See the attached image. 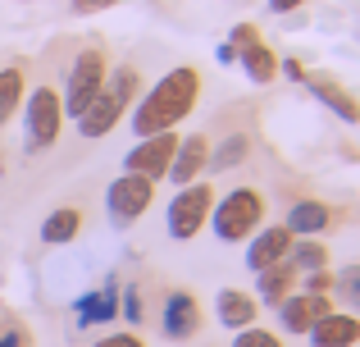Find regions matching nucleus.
I'll return each mask as SVG.
<instances>
[{
  "instance_id": "obj_19",
  "label": "nucleus",
  "mask_w": 360,
  "mask_h": 347,
  "mask_svg": "<svg viewBox=\"0 0 360 347\" xmlns=\"http://www.w3.org/2000/svg\"><path fill=\"white\" fill-rule=\"evenodd\" d=\"M297 270H292V260H278V265H269V270H260L255 275V302L260 306H278L288 293H297Z\"/></svg>"
},
{
  "instance_id": "obj_28",
  "label": "nucleus",
  "mask_w": 360,
  "mask_h": 347,
  "mask_svg": "<svg viewBox=\"0 0 360 347\" xmlns=\"http://www.w3.org/2000/svg\"><path fill=\"white\" fill-rule=\"evenodd\" d=\"M91 347H146V339H141L137 329H115V334H105V339H96Z\"/></svg>"
},
{
  "instance_id": "obj_17",
  "label": "nucleus",
  "mask_w": 360,
  "mask_h": 347,
  "mask_svg": "<svg viewBox=\"0 0 360 347\" xmlns=\"http://www.w3.org/2000/svg\"><path fill=\"white\" fill-rule=\"evenodd\" d=\"M328 224H333L328 201H319V196H301V201L288 206V220H283V229H288L292 238H324Z\"/></svg>"
},
{
  "instance_id": "obj_26",
  "label": "nucleus",
  "mask_w": 360,
  "mask_h": 347,
  "mask_svg": "<svg viewBox=\"0 0 360 347\" xmlns=\"http://www.w3.org/2000/svg\"><path fill=\"white\" fill-rule=\"evenodd\" d=\"M119 315L132 324V329H141V320H146V302H141V288H119Z\"/></svg>"
},
{
  "instance_id": "obj_14",
  "label": "nucleus",
  "mask_w": 360,
  "mask_h": 347,
  "mask_svg": "<svg viewBox=\"0 0 360 347\" xmlns=\"http://www.w3.org/2000/svg\"><path fill=\"white\" fill-rule=\"evenodd\" d=\"M73 320H78V329H101V324L119 320V279L110 275L101 288L82 293L78 302H73Z\"/></svg>"
},
{
  "instance_id": "obj_29",
  "label": "nucleus",
  "mask_w": 360,
  "mask_h": 347,
  "mask_svg": "<svg viewBox=\"0 0 360 347\" xmlns=\"http://www.w3.org/2000/svg\"><path fill=\"white\" fill-rule=\"evenodd\" d=\"M0 347H32V334L18 329V324H5L0 329Z\"/></svg>"
},
{
  "instance_id": "obj_13",
  "label": "nucleus",
  "mask_w": 360,
  "mask_h": 347,
  "mask_svg": "<svg viewBox=\"0 0 360 347\" xmlns=\"http://www.w3.org/2000/svg\"><path fill=\"white\" fill-rule=\"evenodd\" d=\"M288 251H292V233L283 229V224H260V229L246 238V270L260 275V270L288 260Z\"/></svg>"
},
{
  "instance_id": "obj_27",
  "label": "nucleus",
  "mask_w": 360,
  "mask_h": 347,
  "mask_svg": "<svg viewBox=\"0 0 360 347\" xmlns=\"http://www.w3.org/2000/svg\"><path fill=\"white\" fill-rule=\"evenodd\" d=\"M333 288V270H310L297 279V293H328Z\"/></svg>"
},
{
  "instance_id": "obj_8",
  "label": "nucleus",
  "mask_w": 360,
  "mask_h": 347,
  "mask_svg": "<svg viewBox=\"0 0 360 347\" xmlns=\"http://www.w3.org/2000/svg\"><path fill=\"white\" fill-rule=\"evenodd\" d=\"M229 42H233V51H238V69L255 82V87H269V82L278 78V51L260 37L255 23H233Z\"/></svg>"
},
{
  "instance_id": "obj_12",
  "label": "nucleus",
  "mask_w": 360,
  "mask_h": 347,
  "mask_svg": "<svg viewBox=\"0 0 360 347\" xmlns=\"http://www.w3.org/2000/svg\"><path fill=\"white\" fill-rule=\"evenodd\" d=\"M301 87H306L333 119H342V124H360V96H356V92H347L333 73H306Z\"/></svg>"
},
{
  "instance_id": "obj_24",
  "label": "nucleus",
  "mask_w": 360,
  "mask_h": 347,
  "mask_svg": "<svg viewBox=\"0 0 360 347\" xmlns=\"http://www.w3.org/2000/svg\"><path fill=\"white\" fill-rule=\"evenodd\" d=\"M328 297H333L338 306H347L352 315H360V265L352 260V265L333 270V288H328Z\"/></svg>"
},
{
  "instance_id": "obj_6",
  "label": "nucleus",
  "mask_w": 360,
  "mask_h": 347,
  "mask_svg": "<svg viewBox=\"0 0 360 347\" xmlns=\"http://www.w3.org/2000/svg\"><path fill=\"white\" fill-rule=\"evenodd\" d=\"M105 73H110V60H105V51H101V46H87V51L73 55L69 73H64V96H60L64 119H78L82 110H87L91 101L101 96V87H105Z\"/></svg>"
},
{
  "instance_id": "obj_11",
  "label": "nucleus",
  "mask_w": 360,
  "mask_h": 347,
  "mask_svg": "<svg viewBox=\"0 0 360 347\" xmlns=\"http://www.w3.org/2000/svg\"><path fill=\"white\" fill-rule=\"evenodd\" d=\"M333 311V297L328 293H288L278 306H274V315H278V329L292 334V339H306L310 324L319 320V315Z\"/></svg>"
},
{
  "instance_id": "obj_18",
  "label": "nucleus",
  "mask_w": 360,
  "mask_h": 347,
  "mask_svg": "<svg viewBox=\"0 0 360 347\" xmlns=\"http://www.w3.org/2000/svg\"><path fill=\"white\" fill-rule=\"evenodd\" d=\"M214 320L238 334V329L260 320V302H255L251 293H242V288H219V293H214Z\"/></svg>"
},
{
  "instance_id": "obj_10",
  "label": "nucleus",
  "mask_w": 360,
  "mask_h": 347,
  "mask_svg": "<svg viewBox=\"0 0 360 347\" xmlns=\"http://www.w3.org/2000/svg\"><path fill=\"white\" fill-rule=\"evenodd\" d=\"M160 334L169 343H192L201 334V302H196L187 288H174L165 293V306H160Z\"/></svg>"
},
{
  "instance_id": "obj_16",
  "label": "nucleus",
  "mask_w": 360,
  "mask_h": 347,
  "mask_svg": "<svg viewBox=\"0 0 360 347\" xmlns=\"http://www.w3.org/2000/svg\"><path fill=\"white\" fill-rule=\"evenodd\" d=\"M310 347H360V315L352 311H328L310 324L306 334Z\"/></svg>"
},
{
  "instance_id": "obj_20",
  "label": "nucleus",
  "mask_w": 360,
  "mask_h": 347,
  "mask_svg": "<svg viewBox=\"0 0 360 347\" xmlns=\"http://www.w3.org/2000/svg\"><path fill=\"white\" fill-rule=\"evenodd\" d=\"M78 233H82V210L78 206H55V210L41 220V242L46 247H69Z\"/></svg>"
},
{
  "instance_id": "obj_4",
  "label": "nucleus",
  "mask_w": 360,
  "mask_h": 347,
  "mask_svg": "<svg viewBox=\"0 0 360 347\" xmlns=\"http://www.w3.org/2000/svg\"><path fill=\"white\" fill-rule=\"evenodd\" d=\"M23 115V151L27 156H41L60 142L64 133V106H60V92L55 87H32L18 106Z\"/></svg>"
},
{
  "instance_id": "obj_1",
  "label": "nucleus",
  "mask_w": 360,
  "mask_h": 347,
  "mask_svg": "<svg viewBox=\"0 0 360 347\" xmlns=\"http://www.w3.org/2000/svg\"><path fill=\"white\" fill-rule=\"evenodd\" d=\"M201 101V73L192 64H178V69L160 73L128 110V128L132 137H155V133H174L187 115Z\"/></svg>"
},
{
  "instance_id": "obj_23",
  "label": "nucleus",
  "mask_w": 360,
  "mask_h": 347,
  "mask_svg": "<svg viewBox=\"0 0 360 347\" xmlns=\"http://www.w3.org/2000/svg\"><path fill=\"white\" fill-rule=\"evenodd\" d=\"M288 260H292V270H297V275H310V270H328V247H324V238H292Z\"/></svg>"
},
{
  "instance_id": "obj_22",
  "label": "nucleus",
  "mask_w": 360,
  "mask_h": 347,
  "mask_svg": "<svg viewBox=\"0 0 360 347\" xmlns=\"http://www.w3.org/2000/svg\"><path fill=\"white\" fill-rule=\"evenodd\" d=\"M23 96H27V73L18 69V64H5V69H0V128L18 115Z\"/></svg>"
},
{
  "instance_id": "obj_3",
  "label": "nucleus",
  "mask_w": 360,
  "mask_h": 347,
  "mask_svg": "<svg viewBox=\"0 0 360 347\" xmlns=\"http://www.w3.org/2000/svg\"><path fill=\"white\" fill-rule=\"evenodd\" d=\"M210 233L219 242H229V247H238V242H246L255 229L264 224V192L260 187H229L224 196H214L210 206Z\"/></svg>"
},
{
  "instance_id": "obj_2",
  "label": "nucleus",
  "mask_w": 360,
  "mask_h": 347,
  "mask_svg": "<svg viewBox=\"0 0 360 347\" xmlns=\"http://www.w3.org/2000/svg\"><path fill=\"white\" fill-rule=\"evenodd\" d=\"M137 92H141V69H137V64H115V69L105 73V87H101V96L91 101V106L82 110L78 119H73V124H78V137H87V142L110 137V133L123 124V119H128Z\"/></svg>"
},
{
  "instance_id": "obj_30",
  "label": "nucleus",
  "mask_w": 360,
  "mask_h": 347,
  "mask_svg": "<svg viewBox=\"0 0 360 347\" xmlns=\"http://www.w3.org/2000/svg\"><path fill=\"white\" fill-rule=\"evenodd\" d=\"M69 5H73V14L87 18V14H101V9H115L119 0H69Z\"/></svg>"
},
{
  "instance_id": "obj_25",
  "label": "nucleus",
  "mask_w": 360,
  "mask_h": 347,
  "mask_svg": "<svg viewBox=\"0 0 360 347\" xmlns=\"http://www.w3.org/2000/svg\"><path fill=\"white\" fill-rule=\"evenodd\" d=\"M229 347H283V334L278 329H260V324H246V329L233 334Z\"/></svg>"
},
{
  "instance_id": "obj_5",
  "label": "nucleus",
  "mask_w": 360,
  "mask_h": 347,
  "mask_svg": "<svg viewBox=\"0 0 360 347\" xmlns=\"http://www.w3.org/2000/svg\"><path fill=\"white\" fill-rule=\"evenodd\" d=\"M214 183H205V178H196V183L187 187H174V196H169L165 206V233L174 242H192L196 233L205 229V220H210V206H214Z\"/></svg>"
},
{
  "instance_id": "obj_15",
  "label": "nucleus",
  "mask_w": 360,
  "mask_h": 347,
  "mask_svg": "<svg viewBox=\"0 0 360 347\" xmlns=\"http://www.w3.org/2000/svg\"><path fill=\"white\" fill-rule=\"evenodd\" d=\"M205 160H210V137H205V133H187V137H178L174 160H169L165 178L174 187H187V183H196V178L205 174Z\"/></svg>"
},
{
  "instance_id": "obj_32",
  "label": "nucleus",
  "mask_w": 360,
  "mask_h": 347,
  "mask_svg": "<svg viewBox=\"0 0 360 347\" xmlns=\"http://www.w3.org/2000/svg\"><path fill=\"white\" fill-rule=\"evenodd\" d=\"M301 5H310V0H269V14H297Z\"/></svg>"
},
{
  "instance_id": "obj_33",
  "label": "nucleus",
  "mask_w": 360,
  "mask_h": 347,
  "mask_svg": "<svg viewBox=\"0 0 360 347\" xmlns=\"http://www.w3.org/2000/svg\"><path fill=\"white\" fill-rule=\"evenodd\" d=\"M214 60H219V64H238V51H233V42H219V46H214Z\"/></svg>"
},
{
  "instance_id": "obj_9",
  "label": "nucleus",
  "mask_w": 360,
  "mask_h": 347,
  "mask_svg": "<svg viewBox=\"0 0 360 347\" xmlns=\"http://www.w3.org/2000/svg\"><path fill=\"white\" fill-rule=\"evenodd\" d=\"M174 146H178V133H155V137H137L123 156V174H137V178H160L169 174V160H174Z\"/></svg>"
},
{
  "instance_id": "obj_34",
  "label": "nucleus",
  "mask_w": 360,
  "mask_h": 347,
  "mask_svg": "<svg viewBox=\"0 0 360 347\" xmlns=\"http://www.w3.org/2000/svg\"><path fill=\"white\" fill-rule=\"evenodd\" d=\"M14 5H27V0H14Z\"/></svg>"
},
{
  "instance_id": "obj_21",
  "label": "nucleus",
  "mask_w": 360,
  "mask_h": 347,
  "mask_svg": "<svg viewBox=\"0 0 360 347\" xmlns=\"http://www.w3.org/2000/svg\"><path fill=\"white\" fill-rule=\"evenodd\" d=\"M246 156H251V137H246V133H229L224 142H214V146H210L205 174H229V170H238Z\"/></svg>"
},
{
  "instance_id": "obj_31",
  "label": "nucleus",
  "mask_w": 360,
  "mask_h": 347,
  "mask_svg": "<svg viewBox=\"0 0 360 347\" xmlns=\"http://www.w3.org/2000/svg\"><path fill=\"white\" fill-rule=\"evenodd\" d=\"M278 73H283V78H292V82H301V78H306L301 60H292V55H288V60H278Z\"/></svg>"
},
{
  "instance_id": "obj_7",
  "label": "nucleus",
  "mask_w": 360,
  "mask_h": 347,
  "mask_svg": "<svg viewBox=\"0 0 360 347\" xmlns=\"http://www.w3.org/2000/svg\"><path fill=\"white\" fill-rule=\"evenodd\" d=\"M150 206H155V183L150 178H137V174H119L110 178L105 187V215L115 229H132L137 220H146Z\"/></svg>"
}]
</instances>
